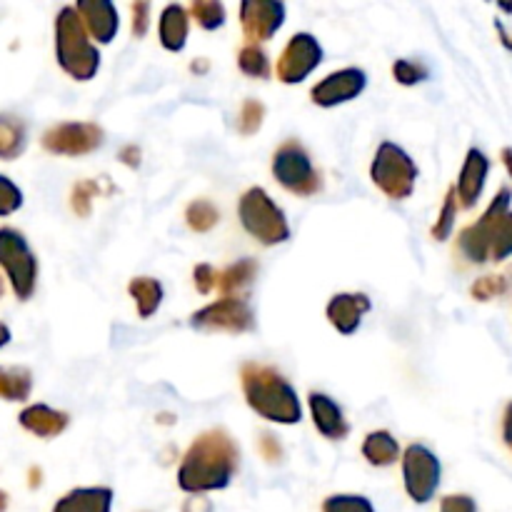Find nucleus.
Wrapping results in <instances>:
<instances>
[{"label":"nucleus","mask_w":512,"mask_h":512,"mask_svg":"<svg viewBox=\"0 0 512 512\" xmlns=\"http://www.w3.org/2000/svg\"><path fill=\"white\" fill-rule=\"evenodd\" d=\"M238 463V443L223 428L205 430L183 455L178 468L180 490L190 495L225 490L238 473Z\"/></svg>","instance_id":"nucleus-1"},{"label":"nucleus","mask_w":512,"mask_h":512,"mask_svg":"<svg viewBox=\"0 0 512 512\" xmlns=\"http://www.w3.org/2000/svg\"><path fill=\"white\" fill-rule=\"evenodd\" d=\"M245 403L260 418L278 425H298L303 420V405L293 385L275 368L260 363H245L240 368Z\"/></svg>","instance_id":"nucleus-2"},{"label":"nucleus","mask_w":512,"mask_h":512,"mask_svg":"<svg viewBox=\"0 0 512 512\" xmlns=\"http://www.w3.org/2000/svg\"><path fill=\"white\" fill-rule=\"evenodd\" d=\"M55 58L60 68L78 83L93 80L100 70V50L85 33L73 5L60 8L55 18Z\"/></svg>","instance_id":"nucleus-3"},{"label":"nucleus","mask_w":512,"mask_h":512,"mask_svg":"<svg viewBox=\"0 0 512 512\" xmlns=\"http://www.w3.org/2000/svg\"><path fill=\"white\" fill-rule=\"evenodd\" d=\"M238 218L245 233L265 248L290 240V225L283 208L263 188L245 190L238 203Z\"/></svg>","instance_id":"nucleus-4"},{"label":"nucleus","mask_w":512,"mask_h":512,"mask_svg":"<svg viewBox=\"0 0 512 512\" xmlns=\"http://www.w3.org/2000/svg\"><path fill=\"white\" fill-rule=\"evenodd\" d=\"M370 180L378 185L385 198L408 200L418 183V165L410 158L408 150H403L393 140H383L370 163Z\"/></svg>","instance_id":"nucleus-5"},{"label":"nucleus","mask_w":512,"mask_h":512,"mask_svg":"<svg viewBox=\"0 0 512 512\" xmlns=\"http://www.w3.org/2000/svg\"><path fill=\"white\" fill-rule=\"evenodd\" d=\"M273 175L288 193L300 195V198H310L323 188V178L313 158L298 140H285L283 145H278L273 153Z\"/></svg>","instance_id":"nucleus-6"},{"label":"nucleus","mask_w":512,"mask_h":512,"mask_svg":"<svg viewBox=\"0 0 512 512\" xmlns=\"http://www.w3.org/2000/svg\"><path fill=\"white\" fill-rule=\"evenodd\" d=\"M0 265L8 273L15 295L20 300H28L38 283V260L28 248L23 233L13 228H0Z\"/></svg>","instance_id":"nucleus-7"},{"label":"nucleus","mask_w":512,"mask_h":512,"mask_svg":"<svg viewBox=\"0 0 512 512\" xmlns=\"http://www.w3.org/2000/svg\"><path fill=\"white\" fill-rule=\"evenodd\" d=\"M443 465L440 458L423 443H413L403 453V483L405 493L418 505L430 503L440 488Z\"/></svg>","instance_id":"nucleus-8"},{"label":"nucleus","mask_w":512,"mask_h":512,"mask_svg":"<svg viewBox=\"0 0 512 512\" xmlns=\"http://www.w3.org/2000/svg\"><path fill=\"white\" fill-rule=\"evenodd\" d=\"M190 328L205 333H248L255 328V313L245 298H220L190 315Z\"/></svg>","instance_id":"nucleus-9"},{"label":"nucleus","mask_w":512,"mask_h":512,"mask_svg":"<svg viewBox=\"0 0 512 512\" xmlns=\"http://www.w3.org/2000/svg\"><path fill=\"white\" fill-rule=\"evenodd\" d=\"M323 63V45L310 33H295L275 63V75L280 83L298 85Z\"/></svg>","instance_id":"nucleus-10"},{"label":"nucleus","mask_w":512,"mask_h":512,"mask_svg":"<svg viewBox=\"0 0 512 512\" xmlns=\"http://www.w3.org/2000/svg\"><path fill=\"white\" fill-rule=\"evenodd\" d=\"M103 128L95 123H60L43 135V148L55 155H88L103 145Z\"/></svg>","instance_id":"nucleus-11"},{"label":"nucleus","mask_w":512,"mask_h":512,"mask_svg":"<svg viewBox=\"0 0 512 512\" xmlns=\"http://www.w3.org/2000/svg\"><path fill=\"white\" fill-rule=\"evenodd\" d=\"M285 23V5L280 0H245L240 3V25L250 45L273 38Z\"/></svg>","instance_id":"nucleus-12"},{"label":"nucleus","mask_w":512,"mask_h":512,"mask_svg":"<svg viewBox=\"0 0 512 512\" xmlns=\"http://www.w3.org/2000/svg\"><path fill=\"white\" fill-rule=\"evenodd\" d=\"M368 88V75L363 68H340L325 75L313 90L310 98L318 108H335V105L350 103Z\"/></svg>","instance_id":"nucleus-13"},{"label":"nucleus","mask_w":512,"mask_h":512,"mask_svg":"<svg viewBox=\"0 0 512 512\" xmlns=\"http://www.w3.org/2000/svg\"><path fill=\"white\" fill-rule=\"evenodd\" d=\"M512 188L503 185L490 200V263H505L512 258Z\"/></svg>","instance_id":"nucleus-14"},{"label":"nucleus","mask_w":512,"mask_h":512,"mask_svg":"<svg viewBox=\"0 0 512 512\" xmlns=\"http://www.w3.org/2000/svg\"><path fill=\"white\" fill-rule=\"evenodd\" d=\"M490 175V158L480 148H470L460 168L458 183L453 185L458 205L465 210H473L483 198L485 183Z\"/></svg>","instance_id":"nucleus-15"},{"label":"nucleus","mask_w":512,"mask_h":512,"mask_svg":"<svg viewBox=\"0 0 512 512\" xmlns=\"http://www.w3.org/2000/svg\"><path fill=\"white\" fill-rule=\"evenodd\" d=\"M73 8L90 38L103 45L113 43L120 30V15L113 3H108V0H80Z\"/></svg>","instance_id":"nucleus-16"},{"label":"nucleus","mask_w":512,"mask_h":512,"mask_svg":"<svg viewBox=\"0 0 512 512\" xmlns=\"http://www.w3.org/2000/svg\"><path fill=\"white\" fill-rule=\"evenodd\" d=\"M370 310H373V300L365 293H338L330 298L325 315L338 333L353 335L358 333Z\"/></svg>","instance_id":"nucleus-17"},{"label":"nucleus","mask_w":512,"mask_h":512,"mask_svg":"<svg viewBox=\"0 0 512 512\" xmlns=\"http://www.w3.org/2000/svg\"><path fill=\"white\" fill-rule=\"evenodd\" d=\"M310 415L318 433L328 440H345L350 435V423L345 420L343 408L325 393H310Z\"/></svg>","instance_id":"nucleus-18"},{"label":"nucleus","mask_w":512,"mask_h":512,"mask_svg":"<svg viewBox=\"0 0 512 512\" xmlns=\"http://www.w3.org/2000/svg\"><path fill=\"white\" fill-rule=\"evenodd\" d=\"M188 33H190V15L185 5L170 3L165 5L163 13H160L158 20V35H160V45L170 53H180L188 43Z\"/></svg>","instance_id":"nucleus-19"},{"label":"nucleus","mask_w":512,"mask_h":512,"mask_svg":"<svg viewBox=\"0 0 512 512\" xmlns=\"http://www.w3.org/2000/svg\"><path fill=\"white\" fill-rule=\"evenodd\" d=\"M20 425L38 438H58L70 425V415L63 410H53L48 405H28L20 413Z\"/></svg>","instance_id":"nucleus-20"},{"label":"nucleus","mask_w":512,"mask_h":512,"mask_svg":"<svg viewBox=\"0 0 512 512\" xmlns=\"http://www.w3.org/2000/svg\"><path fill=\"white\" fill-rule=\"evenodd\" d=\"M113 490L110 488H75L55 503L53 512H110Z\"/></svg>","instance_id":"nucleus-21"},{"label":"nucleus","mask_w":512,"mask_h":512,"mask_svg":"<svg viewBox=\"0 0 512 512\" xmlns=\"http://www.w3.org/2000/svg\"><path fill=\"white\" fill-rule=\"evenodd\" d=\"M130 298L135 300V308H138V315L143 320L153 318L155 313L160 310L165 298V290L160 285V280L155 278H133L128 285Z\"/></svg>","instance_id":"nucleus-22"},{"label":"nucleus","mask_w":512,"mask_h":512,"mask_svg":"<svg viewBox=\"0 0 512 512\" xmlns=\"http://www.w3.org/2000/svg\"><path fill=\"white\" fill-rule=\"evenodd\" d=\"M363 458L375 468H388L400 458V445L388 430H375L365 438L363 443Z\"/></svg>","instance_id":"nucleus-23"},{"label":"nucleus","mask_w":512,"mask_h":512,"mask_svg":"<svg viewBox=\"0 0 512 512\" xmlns=\"http://www.w3.org/2000/svg\"><path fill=\"white\" fill-rule=\"evenodd\" d=\"M255 275H258V263L250 258H243L235 265H228L225 270H220L215 290H220V293L228 298L230 293H238V290L248 288V285L255 280Z\"/></svg>","instance_id":"nucleus-24"},{"label":"nucleus","mask_w":512,"mask_h":512,"mask_svg":"<svg viewBox=\"0 0 512 512\" xmlns=\"http://www.w3.org/2000/svg\"><path fill=\"white\" fill-rule=\"evenodd\" d=\"M25 150V125L18 118L0 115V158L13 160Z\"/></svg>","instance_id":"nucleus-25"},{"label":"nucleus","mask_w":512,"mask_h":512,"mask_svg":"<svg viewBox=\"0 0 512 512\" xmlns=\"http://www.w3.org/2000/svg\"><path fill=\"white\" fill-rule=\"evenodd\" d=\"M33 390V375L25 368H0V398L28 400Z\"/></svg>","instance_id":"nucleus-26"},{"label":"nucleus","mask_w":512,"mask_h":512,"mask_svg":"<svg viewBox=\"0 0 512 512\" xmlns=\"http://www.w3.org/2000/svg\"><path fill=\"white\" fill-rule=\"evenodd\" d=\"M238 68L243 70L248 78H255V80H263L270 75V60H268V53H265L260 45H243L238 53Z\"/></svg>","instance_id":"nucleus-27"},{"label":"nucleus","mask_w":512,"mask_h":512,"mask_svg":"<svg viewBox=\"0 0 512 512\" xmlns=\"http://www.w3.org/2000/svg\"><path fill=\"white\" fill-rule=\"evenodd\" d=\"M185 220H188V228L195 233H208L218 225L220 213L210 200H193L185 210Z\"/></svg>","instance_id":"nucleus-28"},{"label":"nucleus","mask_w":512,"mask_h":512,"mask_svg":"<svg viewBox=\"0 0 512 512\" xmlns=\"http://www.w3.org/2000/svg\"><path fill=\"white\" fill-rule=\"evenodd\" d=\"M190 18L203 30H218L225 25V5L218 0H195L188 10Z\"/></svg>","instance_id":"nucleus-29"},{"label":"nucleus","mask_w":512,"mask_h":512,"mask_svg":"<svg viewBox=\"0 0 512 512\" xmlns=\"http://www.w3.org/2000/svg\"><path fill=\"white\" fill-rule=\"evenodd\" d=\"M458 198H455V190L450 188L448 193H445V200H443V208H440V215L438 220H435L433 225V238L438 240V243H445V240L453 235V228H455V218H458Z\"/></svg>","instance_id":"nucleus-30"},{"label":"nucleus","mask_w":512,"mask_h":512,"mask_svg":"<svg viewBox=\"0 0 512 512\" xmlns=\"http://www.w3.org/2000/svg\"><path fill=\"white\" fill-rule=\"evenodd\" d=\"M470 295H473L475 300H480V303H488V300L510 295L508 278H505V273L485 275V278H478L473 283V288H470Z\"/></svg>","instance_id":"nucleus-31"},{"label":"nucleus","mask_w":512,"mask_h":512,"mask_svg":"<svg viewBox=\"0 0 512 512\" xmlns=\"http://www.w3.org/2000/svg\"><path fill=\"white\" fill-rule=\"evenodd\" d=\"M430 70L425 68L420 60H408V58H400L393 63V78L398 80L400 85H418L423 80H428Z\"/></svg>","instance_id":"nucleus-32"},{"label":"nucleus","mask_w":512,"mask_h":512,"mask_svg":"<svg viewBox=\"0 0 512 512\" xmlns=\"http://www.w3.org/2000/svg\"><path fill=\"white\" fill-rule=\"evenodd\" d=\"M323 512H375V508L363 495H330L323 503Z\"/></svg>","instance_id":"nucleus-33"},{"label":"nucleus","mask_w":512,"mask_h":512,"mask_svg":"<svg viewBox=\"0 0 512 512\" xmlns=\"http://www.w3.org/2000/svg\"><path fill=\"white\" fill-rule=\"evenodd\" d=\"M263 118H265L263 103H258V100H245L243 110H240L238 115V130L243 135L258 133L260 125H263Z\"/></svg>","instance_id":"nucleus-34"},{"label":"nucleus","mask_w":512,"mask_h":512,"mask_svg":"<svg viewBox=\"0 0 512 512\" xmlns=\"http://www.w3.org/2000/svg\"><path fill=\"white\" fill-rule=\"evenodd\" d=\"M23 205V193L5 175H0V215H10Z\"/></svg>","instance_id":"nucleus-35"},{"label":"nucleus","mask_w":512,"mask_h":512,"mask_svg":"<svg viewBox=\"0 0 512 512\" xmlns=\"http://www.w3.org/2000/svg\"><path fill=\"white\" fill-rule=\"evenodd\" d=\"M193 283H195V288H198L200 295L213 293L215 285H218V270L208 263H200L198 268L193 270Z\"/></svg>","instance_id":"nucleus-36"},{"label":"nucleus","mask_w":512,"mask_h":512,"mask_svg":"<svg viewBox=\"0 0 512 512\" xmlns=\"http://www.w3.org/2000/svg\"><path fill=\"white\" fill-rule=\"evenodd\" d=\"M440 512H478V503L470 495L455 493L440 500Z\"/></svg>","instance_id":"nucleus-37"},{"label":"nucleus","mask_w":512,"mask_h":512,"mask_svg":"<svg viewBox=\"0 0 512 512\" xmlns=\"http://www.w3.org/2000/svg\"><path fill=\"white\" fill-rule=\"evenodd\" d=\"M130 13H133V35L143 38L150 28V3H133Z\"/></svg>","instance_id":"nucleus-38"},{"label":"nucleus","mask_w":512,"mask_h":512,"mask_svg":"<svg viewBox=\"0 0 512 512\" xmlns=\"http://www.w3.org/2000/svg\"><path fill=\"white\" fill-rule=\"evenodd\" d=\"M93 183H80L73 190V210L78 215L90 213V198H93Z\"/></svg>","instance_id":"nucleus-39"},{"label":"nucleus","mask_w":512,"mask_h":512,"mask_svg":"<svg viewBox=\"0 0 512 512\" xmlns=\"http://www.w3.org/2000/svg\"><path fill=\"white\" fill-rule=\"evenodd\" d=\"M503 443L512 448V403H508L503 413Z\"/></svg>","instance_id":"nucleus-40"},{"label":"nucleus","mask_w":512,"mask_h":512,"mask_svg":"<svg viewBox=\"0 0 512 512\" xmlns=\"http://www.w3.org/2000/svg\"><path fill=\"white\" fill-rule=\"evenodd\" d=\"M495 30H498V35H500V43H503L505 48H508L512 53V30L505 28V23L500 18L495 20Z\"/></svg>","instance_id":"nucleus-41"},{"label":"nucleus","mask_w":512,"mask_h":512,"mask_svg":"<svg viewBox=\"0 0 512 512\" xmlns=\"http://www.w3.org/2000/svg\"><path fill=\"white\" fill-rule=\"evenodd\" d=\"M500 160H503L505 170H508V175H510V180H512V148H510V145H508V148L500 150Z\"/></svg>","instance_id":"nucleus-42"},{"label":"nucleus","mask_w":512,"mask_h":512,"mask_svg":"<svg viewBox=\"0 0 512 512\" xmlns=\"http://www.w3.org/2000/svg\"><path fill=\"white\" fill-rule=\"evenodd\" d=\"M8 343H10V330L0 323V348H5Z\"/></svg>","instance_id":"nucleus-43"},{"label":"nucleus","mask_w":512,"mask_h":512,"mask_svg":"<svg viewBox=\"0 0 512 512\" xmlns=\"http://www.w3.org/2000/svg\"><path fill=\"white\" fill-rule=\"evenodd\" d=\"M500 10H503V13H512V3H500L498 5Z\"/></svg>","instance_id":"nucleus-44"},{"label":"nucleus","mask_w":512,"mask_h":512,"mask_svg":"<svg viewBox=\"0 0 512 512\" xmlns=\"http://www.w3.org/2000/svg\"><path fill=\"white\" fill-rule=\"evenodd\" d=\"M3 508H5V495L0 493V510H3Z\"/></svg>","instance_id":"nucleus-45"},{"label":"nucleus","mask_w":512,"mask_h":512,"mask_svg":"<svg viewBox=\"0 0 512 512\" xmlns=\"http://www.w3.org/2000/svg\"><path fill=\"white\" fill-rule=\"evenodd\" d=\"M0 293H3V283H0Z\"/></svg>","instance_id":"nucleus-46"}]
</instances>
